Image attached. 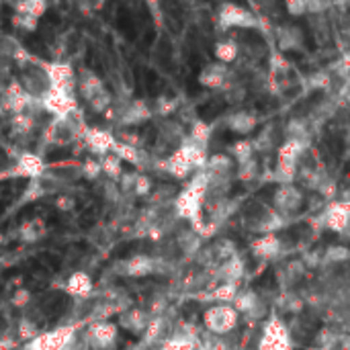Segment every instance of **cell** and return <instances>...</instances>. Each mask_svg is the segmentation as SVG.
I'll return each instance as SVG.
<instances>
[{"instance_id": "cell-1", "label": "cell", "mask_w": 350, "mask_h": 350, "mask_svg": "<svg viewBox=\"0 0 350 350\" xmlns=\"http://www.w3.org/2000/svg\"><path fill=\"white\" fill-rule=\"evenodd\" d=\"M18 84H21V88H23L29 96L41 100V98L51 90V80H49V74H47V70H45V62H37V59H35V62L23 66Z\"/></svg>"}, {"instance_id": "cell-2", "label": "cell", "mask_w": 350, "mask_h": 350, "mask_svg": "<svg viewBox=\"0 0 350 350\" xmlns=\"http://www.w3.org/2000/svg\"><path fill=\"white\" fill-rule=\"evenodd\" d=\"M238 320H240V314L232 308V304H217L203 314V324L207 332L215 336L230 334L238 326Z\"/></svg>"}, {"instance_id": "cell-3", "label": "cell", "mask_w": 350, "mask_h": 350, "mask_svg": "<svg viewBox=\"0 0 350 350\" xmlns=\"http://www.w3.org/2000/svg\"><path fill=\"white\" fill-rule=\"evenodd\" d=\"M74 342V328L62 326L45 334H37L27 342L25 350H68Z\"/></svg>"}, {"instance_id": "cell-4", "label": "cell", "mask_w": 350, "mask_h": 350, "mask_svg": "<svg viewBox=\"0 0 350 350\" xmlns=\"http://www.w3.org/2000/svg\"><path fill=\"white\" fill-rule=\"evenodd\" d=\"M219 25L224 29H256L258 27V18L244 6L240 4H232V2H226L221 4V10H219Z\"/></svg>"}, {"instance_id": "cell-5", "label": "cell", "mask_w": 350, "mask_h": 350, "mask_svg": "<svg viewBox=\"0 0 350 350\" xmlns=\"http://www.w3.org/2000/svg\"><path fill=\"white\" fill-rule=\"evenodd\" d=\"M260 350H291V338L287 326L279 318H271L265 326Z\"/></svg>"}, {"instance_id": "cell-6", "label": "cell", "mask_w": 350, "mask_h": 350, "mask_svg": "<svg viewBox=\"0 0 350 350\" xmlns=\"http://www.w3.org/2000/svg\"><path fill=\"white\" fill-rule=\"evenodd\" d=\"M39 103H41V109L51 113L53 117H66L68 113L78 109L74 92H64V90H55V88H51Z\"/></svg>"}, {"instance_id": "cell-7", "label": "cell", "mask_w": 350, "mask_h": 350, "mask_svg": "<svg viewBox=\"0 0 350 350\" xmlns=\"http://www.w3.org/2000/svg\"><path fill=\"white\" fill-rule=\"evenodd\" d=\"M51 80V88L64 92H76V74L70 64H45Z\"/></svg>"}, {"instance_id": "cell-8", "label": "cell", "mask_w": 350, "mask_h": 350, "mask_svg": "<svg viewBox=\"0 0 350 350\" xmlns=\"http://www.w3.org/2000/svg\"><path fill=\"white\" fill-rule=\"evenodd\" d=\"M115 340H117V324L107 320L92 324L90 330L86 332V342L92 349H109Z\"/></svg>"}, {"instance_id": "cell-9", "label": "cell", "mask_w": 350, "mask_h": 350, "mask_svg": "<svg viewBox=\"0 0 350 350\" xmlns=\"http://www.w3.org/2000/svg\"><path fill=\"white\" fill-rule=\"evenodd\" d=\"M150 117H152V111H150V107H148L144 100H131V103H127L125 107H121L119 113H117V121H119L123 127L142 125V123H146Z\"/></svg>"}, {"instance_id": "cell-10", "label": "cell", "mask_w": 350, "mask_h": 350, "mask_svg": "<svg viewBox=\"0 0 350 350\" xmlns=\"http://www.w3.org/2000/svg\"><path fill=\"white\" fill-rule=\"evenodd\" d=\"M203 201L201 197H197L195 193L191 191H183L176 201H174V209H176V215L180 219H189V221H195L203 215Z\"/></svg>"}, {"instance_id": "cell-11", "label": "cell", "mask_w": 350, "mask_h": 350, "mask_svg": "<svg viewBox=\"0 0 350 350\" xmlns=\"http://www.w3.org/2000/svg\"><path fill=\"white\" fill-rule=\"evenodd\" d=\"M349 215H350V205L347 201H334L328 205L326 213H324V226L336 234L347 232L349 228Z\"/></svg>"}, {"instance_id": "cell-12", "label": "cell", "mask_w": 350, "mask_h": 350, "mask_svg": "<svg viewBox=\"0 0 350 350\" xmlns=\"http://www.w3.org/2000/svg\"><path fill=\"white\" fill-rule=\"evenodd\" d=\"M301 201H304V195L297 187H293L291 183L289 185H281L275 193V207L283 213H291V211H297L301 207Z\"/></svg>"}, {"instance_id": "cell-13", "label": "cell", "mask_w": 350, "mask_h": 350, "mask_svg": "<svg viewBox=\"0 0 350 350\" xmlns=\"http://www.w3.org/2000/svg\"><path fill=\"white\" fill-rule=\"evenodd\" d=\"M84 139H86V146L92 154L96 156H105L113 150V144L117 142L109 131L105 129H98V127H90V129H84Z\"/></svg>"}, {"instance_id": "cell-14", "label": "cell", "mask_w": 350, "mask_h": 350, "mask_svg": "<svg viewBox=\"0 0 350 350\" xmlns=\"http://www.w3.org/2000/svg\"><path fill=\"white\" fill-rule=\"evenodd\" d=\"M228 78H230V68H228V64H219V62L209 64L199 74V82L207 88H221Z\"/></svg>"}, {"instance_id": "cell-15", "label": "cell", "mask_w": 350, "mask_h": 350, "mask_svg": "<svg viewBox=\"0 0 350 350\" xmlns=\"http://www.w3.org/2000/svg\"><path fill=\"white\" fill-rule=\"evenodd\" d=\"M164 170L174 178H187L195 168H193L191 160L187 158V154L178 148L170 154V158L164 160Z\"/></svg>"}, {"instance_id": "cell-16", "label": "cell", "mask_w": 350, "mask_h": 350, "mask_svg": "<svg viewBox=\"0 0 350 350\" xmlns=\"http://www.w3.org/2000/svg\"><path fill=\"white\" fill-rule=\"evenodd\" d=\"M76 88L82 92V96L86 100H90L96 92H100L105 88V82L90 70H82L78 76H76Z\"/></svg>"}, {"instance_id": "cell-17", "label": "cell", "mask_w": 350, "mask_h": 350, "mask_svg": "<svg viewBox=\"0 0 350 350\" xmlns=\"http://www.w3.org/2000/svg\"><path fill=\"white\" fill-rule=\"evenodd\" d=\"M252 250L258 258H275L281 252V240L275 234H262L258 240L252 242Z\"/></svg>"}, {"instance_id": "cell-18", "label": "cell", "mask_w": 350, "mask_h": 350, "mask_svg": "<svg viewBox=\"0 0 350 350\" xmlns=\"http://www.w3.org/2000/svg\"><path fill=\"white\" fill-rule=\"evenodd\" d=\"M154 271H156V262H154V258H150L146 254H137L123 265V273L129 277H137V279L152 275Z\"/></svg>"}, {"instance_id": "cell-19", "label": "cell", "mask_w": 350, "mask_h": 350, "mask_svg": "<svg viewBox=\"0 0 350 350\" xmlns=\"http://www.w3.org/2000/svg\"><path fill=\"white\" fill-rule=\"evenodd\" d=\"M66 291L72 297H86L92 291V279H90V275L84 273V271L72 273L68 277V281H66Z\"/></svg>"}, {"instance_id": "cell-20", "label": "cell", "mask_w": 350, "mask_h": 350, "mask_svg": "<svg viewBox=\"0 0 350 350\" xmlns=\"http://www.w3.org/2000/svg\"><path fill=\"white\" fill-rule=\"evenodd\" d=\"M43 170H45V164H43V160L37 154H23L18 158V162H16V172L27 176V178H31V180L33 178H41Z\"/></svg>"}, {"instance_id": "cell-21", "label": "cell", "mask_w": 350, "mask_h": 350, "mask_svg": "<svg viewBox=\"0 0 350 350\" xmlns=\"http://www.w3.org/2000/svg\"><path fill=\"white\" fill-rule=\"evenodd\" d=\"M150 316L142 310H131V312H125L121 316V328L129 330L131 334H142L146 330V326L150 324Z\"/></svg>"}, {"instance_id": "cell-22", "label": "cell", "mask_w": 350, "mask_h": 350, "mask_svg": "<svg viewBox=\"0 0 350 350\" xmlns=\"http://www.w3.org/2000/svg\"><path fill=\"white\" fill-rule=\"evenodd\" d=\"M277 45L281 51H289V49H299L304 45V37L301 31L297 27H281L277 33Z\"/></svg>"}, {"instance_id": "cell-23", "label": "cell", "mask_w": 350, "mask_h": 350, "mask_svg": "<svg viewBox=\"0 0 350 350\" xmlns=\"http://www.w3.org/2000/svg\"><path fill=\"white\" fill-rule=\"evenodd\" d=\"M228 127L236 133H250L256 127V117L248 111H238L228 117Z\"/></svg>"}, {"instance_id": "cell-24", "label": "cell", "mask_w": 350, "mask_h": 350, "mask_svg": "<svg viewBox=\"0 0 350 350\" xmlns=\"http://www.w3.org/2000/svg\"><path fill=\"white\" fill-rule=\"evenodd\" d=\"M47 10V0H21L16 4V14H27L33 18H41Z\"/></svg>"}, {"instance_id": "cell-25", "label": "cell", "mask_w": 350, "mask_h": 350, "mask_svg": "<svg viewBox=\"0 0 350 350\" xmlns=\"http://www.w3.org/2000/svg\"><path fill=\"white\" fill-rule=\"evenodd\" d=\"M238 53H240V47H238V43H234V41H219V43L215 45V57H217V62H221V64H232V62H236Z\"/></svg>"}, {"instance_id": "cell-26", "label": "cell", "mask_w": 350, "mask_h": 350, "mask_svg": "<svg viewBox=\"0 0 350 350\" xmlns=\"http://www.w3.org/2000/svg\"><path fill=\"white\" fill-rule=\"evenodd\" d=\"M98 164H100V170H103L109 178H121V174H123V170H121V160H119L115 154L109 152V154L100 156Z\"/></svg>"}, {"instance_id": "cell-27", "label": "cell", "mask_w": 350, "mask_h": 350, "mask_svg": "<svg viewBox=\"0 0 350 350\" xmlns=\"http://www.w3.org/2000/svg\"><path fill=\"white\" fill-rule=\"evenodd\" d=\"M10 125H12V131H14L16 135H27V133H31L33 127H35V117L29 115V113H16V115H12Z\"/></svg>"}, {"instance_id": "cell-28", "label": "cell", "mask_w": 350, "mask_h": 350, "mask_svg": "<svg viewBox=\"0 0 350 350\" xmlns=\"http://www.w3.org/2000/svg\"><path fill=\"white\" fill-rule=\"evenodd\" d=\"M211 125L209 123H205V121H201V119H197L193 125H191V133H189V137L193 139V142H197V144H201V146H207L209 144V139H211Z\"/></svg>"}, {"instance_id": "cell-29", "label": "cell", "mask_w": 350, "mask_h": 350, "mask_svg": "<svg viewBox=\"0 0 350 350\" xmlns=\"http://www.w3.org/2000/svg\"><path fill=\"white\" fill-rule=\"evenodd\" d=\"M236 293H238V283H224V285H217L209 297H211L213 301L232 304L234 297H236Z\"/></svg>"}, {"instance_id": "cell-30", "label": "cell", "mask_w": 350, "mask_h": 350, "mask_svg": "<svg viewBox=\"0 0 350 350\" xmlns=\"http://www.w3.org/2000/svg\"><path fill=\"white\" fill-rule=\"evenodd\" d=\"M41 236H43V224H41L39 219L27 221V224L21 226V238H23L25 242H37Z\"/></svg>"}, {"instance_id": "cell-31", "label": "cell", "mask_w": 350, "mask_h": 350, "mask_svg": "<svg viewBox=\"0 0 350 350\" xmlns=\"http://www.w3.org/2000/svg\"><path fill=\"white\" fill-rule=\"evenodd\" d=\"M111 103H113L111 92H109L107 88H103L100 92H96V94L88 100V107H90L92 111H96V113H105V111L111 107Z\"/></svg>"}, {"instance_id": "cell-32", "label": "cell", "mask_w": 350, "mask_h": 350, "mask_svg": "<svg viewBox=\"0 0 350 350\" xmlns=\"http://www.w3.org/2000/svg\"><path fill=\"white\" fill-rule=\"evenodd\" d=\"M252 154H254V146H252V142H248V139L236 142V144H234V148H232V156L238 160V164H242V162L250 160V158H252Z\"/></svg>"}, {"instance_id": "cell-33", "label": "cell", "mask_w": 350, "mask_h": 350, "mask_svg": "<svg viewBox=\"0 0 350 350\" xmlns=\"http://www.w3.org/2000/svg\"><path fill=\"white\" fill-rule=\"evenodd\" d=\"M21 47V43L10 37V35H0V57L12 59V55L16 53V49Z\"/></svg>"}, {"instance_id": "cell-34", "label": "cell", "mask_w": 350, "mask_h": 350, "mask_svg": "<svg viewBox=\"0 0 350 350\" xmlns=\"http://www.w3.org/2000/svg\"><path fill=\"white\" fill-rule=\"evenodd\" d=\"M152 191V180L146 176V174H135V180H133V193L137 197H144Z\"/></svg>"}, {"instance_id": "cell-35", "label": "cell", "mask_w": 350, "mask_h": 350, "mask_svg": "<svg viewBox=\"0 0 350 350\" xmlns=\"http://www.w3.org/2000/svg\"><path fill=\"white\" fill-rule=\"evenodd\" d=\"M12 23H14L18 29L27 31V33H31V31H35V29H37V18L27 16V14H14V16H12Z\"/></svg>"}, {"instance_id": "cell-36", "label": "cell", "mask_w": 350, "mask_h": 350, "mask_svg": "<svg viewBox=\"0 0 350 350\" xmlns=\"http://www.w3.org/2000/svg\"><path fill=\"white\" fill-rule=\"evenodd\" d=\"M82 174H84L86 178H90V180L98 178V176L103 174V170H100V164H98V160H86V162L82 164Z\"/></svg>"}, {"instance_id": "cell-37", "label": "cell", "mask_w": 350, "mask_h": 350, "mask_svg": "<svg viewBox=\"0 0 350 350\" xmlns=\"http://www.w3.org/2000/svg\"><path fill=\"white\" fill-rule=\"evenodd\" d=\"M37 334H39V330H37V326H35L33 322L23 320V322L18 324V336H21V338H25L27 342H29V340H33Z\"/></svg>"}, {"instance_id": "cell-38", "label": "cell", "mask_w": 350, "mask_h": 350, "mask_svg": "<svg viewBox=\"0 0 350 350\" xmlns=\"http://www.w3.org/2000/svg\"><path fill=\"white\" fill-rule=\"evenodd\" d=\"M174 111H176V103H174V100H170V98H166V96H160V98H158V105H156V113H158V115L168 117V115L174 113Z\"/></svg>"}, {"instance_id": "cell-39", "label": "cell", "mask_w": 350, "mask_h": 350, "mask_svg": "<svg viewBox=\"0 0 350 350\" xmlns=\"http://www.w3.org/2000/svg\"><path fill=\"white\" fill-rule=\"evenodd\" d=\"M43 193H45V189L41 187L39 178H33V183H31V187L27 189V193H25L23 201H37Z\"/></svg>"}, {"instance_id": "cell-40", "label": "cell", "mask_w": 350, "mask_h": 350, "mask_svg": "<svg viewBox=\"0 0 350 350\" xmlns=\"http://www.w3.org/2000/svg\"><path fill=\"white\" fill-rule=\"evenodd\" d=\"M285 6H287L289 14H293V16H301V14L308 12L306 0H285Z\"/></svg>"}, {"instance_id": "cell-41", "label": "cell", "mask_w": 350, "mask_h": 350, "mask_svg": "<svg viewBox=\"0 0 350 350\" xmlns=\"http://www.w3.org/2000/svg\"><path fill=\"white\" fill-rule=\"evenodd\" d=\"M310 84H312L314 88H328V86L332 84V76L326 74V72H318V74L312 76Z\"/></svg>"}, {"instance_id": "cell-42", "label": "cell", "mask_w": 350, "mask_h": 350, "mask_svg": "<svg viewBox=\"0 0 350 350\" xmlns=\"http://www.w3.org/2000/svg\"><path fill=\"white\" fill-rule=\"evenodd\" d=\"M12 306L14 308H25L29 301H31V293H29V289H16V293L12 295Z\"/></svg>"}, {"instance_id": "cell-43", "label": "cell", "mask_w": 350, "mask_h": 350, "mask_svg": "<svg viewBox=\"0 0 350 350\" xmlns=\"http://www.w3.org/2000/svg\"><path fill=\"white\" fill-rule=\"evenodd\" d=\"M349 258V250L347 248H330L326 252V260L328 262H336V260H347Z\"/></svg>"}, {"instance_id": "cell-44", "label": "cell", "mask_w": 350, "mask_h": 350, "mask_svg": "<svg viewBox=\"0 0 350 350\" xmlns=\"http://www.w3.org/2000/svg\"><path fill=\"white\" fill-rule=\"evenodd\" d=\"M55 207H57L59 211H70V209L74 207V199H72V197H68V195H62V197H57Z\"/></svg>"}, {"instance_id": "cell-45", "label": "cell", "mask_w": 350, "mask_h": 350, "mask_svg": "<svg viewBox=\"0 0 350 350\" xmlns=\"http://www.w3.org/2000/svg\"><path fill=\"white\" fill-rule=\"evenodd\" d=\"M2 113H4V111H2V105H0V115H2Z\"/></svg>"}, {"instance_id": "cell-46", "label": "cell", "mask_w": 350, "mask_h": 350, "mask_svg": "<svg viewBox=\"0 0 350 350\" xmlns=\"http://www.w3.org/2000/svg\"><path fill=\"white\" fill-rule=\"evenodd\" d=\"M0 244H2V236H0Z\"/></svg>"}, {"instance_id": "cell-47", "label": "cell", "mask_w": 350, "mask_h": 350, "mask_svg": "<svg viewBox=\"0 0 350 350\" xmlns=\"http://www.w3.org/2000/svg\"><path fill=\"white\" fill-rule=\"evenodd\" d=\"M131 350H142V349H131Z\"/></svg>"}, {"instance_id": "cell-48", "label": "cell", "mask_w": 350, "mask_h": 350, "mask_svg": "<svg viewBox=\"0 0 350 350\" xmlns=\"http://www.w3.org/2000/svg\"><path fill=\"white\" fill-rule=\"evenodd\" d=\"M0 66H2V64H0Z\"/></svg>"}]
</instances>
